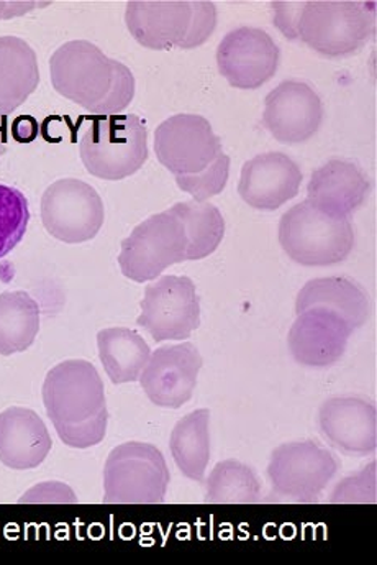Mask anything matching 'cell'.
<instances>
[{"label": "cell", "mask_w": 377, "mask_h": 565, "mask_svg": "<svg viewBox=\"0 0 377 565\" xmlns=\"http://www.w3.org/2000/svg\"><path fill=\"white\" fill-rule=\"evenodd\" d=\"M230 177V157L222 153L207 170L191 177H176L177 186L191 194L195 203H205L225 190Z\"/></svg>", "instance_id": "f1b7e54d"}, {"label": "cell", "mask_w": 377, "mask_h": 565, "mask_svg": "<svg viewBox=\"0 0 377 565\" xmlns=\"http://www.w3.org/2000/svg\"><path fill=\"white\" fill-rule=\"evenodd\" d=\"M52 450V437L43 419L29 408L0 413V462L13 470L39 467Z\"/></svg>", "instance_id": "ffe728a7"}, {"label": "cell", "mask_w": 377, "mask_h": 565, "mask_svg": "<svg viewBox=\"0 0 377 565\" xmlns=\"http://www.w3.org/2000/svg\"><path fill=\"white\" fill-rule=\"evenodd\" d=\"M315 308L328 309L342 316L353 331L362 328L369 316V301L365 289L345 277L315 278L299 291L295 312L301 315Z\"/></svg>", "instance_id": "7402d4cb"}, {"label": "cell", "mask_w": 377, "mask_h": 565, "mask_svg": "<svg viewBox=\"0 0 377 565\" xmlns=\"http://www.w3.org/2000/svg\"><path fill=\"white\" fill-rule=\"evenodd\" d=\"M369 181L358 164L348 160H330L312 174L308 201L333 217H349L365 203Z\"/></svg>", "instance_id": "d6986e66"}, {"label": "cell", "mask_w": 377, "mask_h": 565, "mask_svg": "<svg viewBox=\"0 0 377 565\" xmlns=\"http://www.w3.org/2000/svg\"><path fill=\"white\" fill-rule=\"evenodd\" d=\"M204 360L191 342L157 349L140 375L141 388L153 405L177 409L192 398Z\"/></svg>", "instance_id": "4fadbf2b"}, {"label": "cell", "mask_w": 377, "mask_h": 565, "mask_svg": "<svg viewBox=\"0 0 377 565\" xmlns=\"http://www.w3.org/2000/svg\"><path fill=\"white\" fill-rule=\"evenodd\" d=\"M274 25L330 58L353 55L375 32V7L353 0L274 2Z\"/></svg>", "instance_id": "7a4b0ae2"}, {"label": "cell", "mask_w": 377, "mask_h": 565, "mask_svg": "<svg viewBox=\"0 0 377 565\" xmlns=\"http://www.w3.org/2000/svg\"><path fill=\"white\" fill-rule=\"evenodd\" d=\"M330 503H376V462L369 463V467L362 472L340 482L333 490Z\"/></svg>", "instance_id": "4dcf8cb0"}, {"label": "cell", "mask_w": 377, "mask_h": 565, "mask_svg": "<svg viewBox=\"0 0 377 565\" xmlns=\"http://www.w3.org/2000/svg\"><path fill=\"white\" fill-rule=\"evenodd\" d=\"M79 151L93 177L126 180L148 160L147 127L134 114L99 117L80 139Z\"/></svg>", "instance_id": "5b68a950"}, {"label": "cell", "mask_w": 377, "mask_h": 565, "mask_svg": "<svg viewBox=\"0 0 377 565\" xmlns=\"http://www.w3.org/2000/svg\"><path fill=\"white\" fill-rule=\"evenodd\" d=\"M40 331L39 302L25 291L0 295V355L25 352Z\"/></svg>", "instance_id": "d4e9b609"}, {"label": "cell", "mask_w": 377, "mask_h": 565, "mask_svg": "<svg viewBox=\"0 0 377 565\" xmlns=\"http://www.w3.org/2000/svg\"><path fill=\"white\" fill-rule=\"evenodd\" d=\"M43 403L55 426L87 422L107 408L103 379L93 363L66 360L46 375Z\"/></svg>", "instance_id": "8fae6325"}, {"label": "cell", "mask_w": 377, "mask_h": 565, "mask_svg": "<svg viewBox=\"0 0 377 565\" xmlns=\"http://www.w3.org/2000/svg\"><path fill=\"white\" fill-rule=\"evenodd\" d=\"M186 228V260H202L217 250L224 241L225 221L222 212L208 203H177L170 210Z\"/></svg>", "instance_id": "484cf974"}, {"label": "cell", "mask_w": 377, "mask_h": 565, "mask_svg": "<svg viewBox=\"0 0 377 565\" xmlns=\"http://www.w3.org/2000/svg\"><path fill=\"white\" fill-rule=\"evenodd\" d=\"M107 422H109V413L106 408L94 418L87 419V422L56 424L55 427L60 439L66 446L74 447V449H89V447L103 443L107 433Z\"/></svg>", "instance_id": "f546056e"}, {"label": "cell", "mask_w": 377, "mask_h": 565, "mask_svg": "<svg viewBox=\"0 0 377 565\" xmlns=\"http://www.w3.org/2000/svg\"><path fill=\"white\" fill-rule=\"evenodd\" d=\"M279 242L299 265L330 267L342 264L352 254L355 228L349 217H333L305 200L282 215Z\"/></svg>", "instance_id": "277c9868"}, {"label": "cell", "mask_w": 377, "mask_h": 565, "mask_svg": "<svg viewBox=\"0 0 377 565\" xmlns=\"http://www.w3.org/2000/svg\"><path fill=\"white\" fill-rule=\"evenodd\" d=\"M29 222L26 198L15 188L0 184V258L9 255L20 244Z\"/></svg>", "instance_id": "83f0119b"}, {"label": "cell", "mask_w": 377, "mask_h": 565, "mask_svg": "<svg viewBox=\"0 0 377 565\" xmlns=\"http://www.w3.org/2000/svg\"><path fill=\"white\" fill-rule=\"evenodd\" d=\"M261 486L250 467L238 460H224L212 470L205 483V503L250 504L259 500Z\"/></svg>", "instance_id": "4316f807"}, {"label": "cell", "mask_w": 377, "mask_h": 565, "mask_svg": "<svg viewBox=\"0 0 377 565\" xmlns=\"http://www.w3.org/2000/svg\"><path fill=\"white\" fill-rule=\"evenodd\" d=\"M126 22L131 36L144 49L191 50L211 39L217 26V9L205 0H133L127 3Z\"/></svg>", "instance_id": "3957f363"}, {"label": "cell", "mask_w": 377, "mask_h": 565, "mask_svg": "<svg viewBox=\"0 0 377 565\" xmlns=\"http://www.w3.org/2000/svg\"><path fill=\"white\" fill-rule=\"evenodd\" d=\"M323 436L348 456H368L376 450V406L358 396L326 399L319 412Z\"/></svg>", "instance_id": "ac0fdd59"}, {"label": "cell", "mask_w": 377, "mask_h": 565, "mask_svg": "<svg viewBox=\"0 0 377 565\" xmlns=\"http://www.w3.org/2000/svg\"><path fill=\"white\" fill-rule=\"evenodd\" d=\"M137 324L154 342L184 341L201 326V299L187 277L158 278L144 289Z\"/></svg>", "instance_id": "ba28073f"}, {"label": "cell", "mask_w": 377, "mask_h": 565, "mask_svg": "<svg viewBox=\"0 0 377 565\" xmlns=\"http://www.w3.org/2000/svg\"><path fill=\"white\" fill-rule=\"evenodd\" d=\"M211 412L197 409L177 422L171 433L170 449L174 462L187 479L204 482L211 460Z\"/></svg>", "instance_id": "cb8c5ba5"}, {"label": "cell", "mask_w": 377, "mask_h": 565, "mask_svg": "<svg viewBox=\"0 0 377 565\" xmlns=\"http://www.w3.org/2000/svg\"><path fill=\"white\" fill-rule=\"evenodd\" d=\"M20 503H76L73 490L58 482L42 483L30 490Z\"/></svg>", "instance_id": "1f68e13d"}, {"label": "cell", "mask_w": 377, "mask_h": 565, "mask_svg": "<svg viewBox=\"0 0 377 565\" xmlns=\"http://www.w3.org/2000/svg\"><path fill=\"white\" fill-rule=\"evenodd\" d=\"M217 65L230 86L258 89L278 70L279 46L265 30L241 26L222 40L217 50Z\"/></svg>", "instance_id": "5bb4252c"}, {"label": "cell", "mask_w": 377, "mask_h": 565, "mask_svg": "<svg viewBox=\"0 0 377 565\" xmlns=\"http://www.w3.org/2000/svg\"><path fill=\"white\" fill-rule=\"evenodd\" d=\"M336 472V457L314 440L282 444L271 454L268 467L272 490L302 503L316 500Z\"/></svg>", "instance_id": "30bf717a"}, {"label": "cell", "mask_w": 377, "mask_h": 565, "mask_svg": "<svg viewBox=\"0 0 377 565\" xmlns=\"http://www.w3.org/2000/svg\"><path fill=\"white\" fill-rule=\"evenodd\" d=\"M323 106L319 94L301 81H284L266 96L262 124L281 143H304L319 132Z\"/></svg>", "instance_id": "9a60e30c"}, {"label": "cell", "mask_w": 377, "mask_h": 565, "mask_svg": "<svg viewBox=\"0 0 377 565\" xmlns=\"http://www.w3.org/2000/svg\"><path fill=\"white\" fill-rule=\"evenodd\" d=\"M100 362L110 382H137L150 360V345L138 332L127 328L104 329L97 335Z\"/></svg>", "instance_id": "603a6c76"}, {"label": "cell", "mask_w": 377, "mask_h": 565, "mask_svg": "<svg viewBox=\"0 0 377 565\" xmlns=\"http://www.w3.org/2000/svg\"><path fill=\"white\" fill-rule=\"evenodd\" d=\"M56 93L97 116H116L134 97V76L123 63L86 40L64 43L50 60Z\"/></svg>", "instance_id": "6da1fadb"}, {"label": "cell", "mask_w": 377, "mask_h": 565, "mask_svg": "<svg viewBox=\"0 0 377 565\" xmlns=\"http://www.w3.org/2000/svg\"><path fill=\"white\" fill-rule=\"evenodd\" d=\"M50 6V2H26V0H0V20L13 19L32 12L36 7Z\"/></svg>", "instance_id": "d6a6232c"}, {"label": "cell", "mask_w": 377, "mask_h": 565, "mask_svg": "<svg viewBox=\"0 0 377 565\" xmlns=\"http://www.w3.org/2000/svg\"><path fill=\"white\" fill-rule=\"evenodd\" d=\"M158 160L174 177H191L207 170L222 153V141L205 117L177 114L154 132Z\"/></svg>", "instance_id": "7c38bea8"}, {"label": "cell", "mask_w": 377, "mask_h": 565, "mask_svg": "<svg viewBox=\"0 0 377 565\" xmlns=\"http://www.w3.org/2000/svg\"><path fill=\"white\" fill-rule=\"evenodd\" d=\"M302 171L288 154L268 151L245 163L238 193L255 210L276 211L301 190Z\"/></svg>", "instance_id": "e0dca14e"}, {"label": "cell", "mask_w": 377, "mask_h": 565, "mask_svg": "<svg viewBox=\"0 0 377 565\" xmlns=\"http://www.w3.org/2000/svg\"><path fill=\"white\" fill-rule=\"evenodd\" d=\"M7 151V137H6V127L0 126V157L6 154Z\"/></svg>", "instance_id": "e575fe53"}, {"label": "cell", "mask_w": 377, "mask_h": 565, "mask_svg": "<svg viewBox=\"0 0 377 565\" xmlns=\"http://www.w3.org/2000/svg\"><path fill=\"white\" fill-rule=\"evenodd\" d=\"M352 334V326L336 312L308 309L298 315L289 331V351L301 365L325 369L342 359Z\"/></svg>", "instance_id": "2e32d148"}, {"label": "cell", "mask_w": 377, "mask_h": 565, "mask_svg": "<svg viewBox=\"0 0 377 565\" xmlns=\"http://www.w3.org/2000/svg\"><path fill=\"white\" fill-rule=\"evenodd\" d=\"M13 139L20 143H29L39 137V122L33 117L22 116L13 122Z\"/></svg>", "instance_id": "836d02e7"}, {"label": "cell", "mask_w": 377, "mask_h": 565, "mask_svg": "<svg viewBox=\"0 0 377 565\" xmlns=\"http://www.w3.org/2000/svg\"><path fill=\"white\" fill-rule=\"evenodd\" d=\"M187 234L170 210L151 215L122 242L119 265L137 282L157 280L171 265L186 260Z\"/></svg>", "instance_id": "52a82bcc"}, {"label": "cell", "mask_w": 377, "mask_h": 565, "mask_svg": "<svg viewBox=\"0 0 377 565\" xmlns=\"http://www.w3.org/2000/svg\"><path fill=\"white\" fill-rule=\"evenodd\" d=\"M40 84L36 53L19 36H0V116L19 109Z\"/></svg>", "instance_id": "44dd1931"}, {"label": "cell", "mask_w": 377, "mask_h": 565, "mask_svg": "<svg viewBox=\"0 0 377 565\" xmlns=\"http://www.w3.org/2000/svg\"><path fill=\"white\" fill-rule=\"evenodd\" d=\"M170 470L153 444L126 443L110 452L104 469V503H164Z\"/></svg>", "instance_id": "8992f818"}, {"label": "cell", "mask_w": 377, "mask_h": 565, "mask_svg": "<svg viewBox=\"0 0 377 565\" xmlns=\"http://www.w3.org/2000/svg\"><path fill=\"white\" fill-rule=\"evenodd\" d=\"M104 217L106 211L99 193L76 178L58 180L43 194V225L64 244L93 241L103 228Z\"/></svg>", "instance_id": "9c48e42d"}]
</instances>
